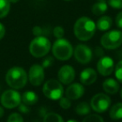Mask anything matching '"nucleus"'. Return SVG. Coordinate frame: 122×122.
I'll return each instance as SVG.
<instances>
[{
	"instance_id": "f257e3e1",
	"label": "nucleus",
	"mask_w": 122,
	"mask_h": 122,
	"mask_svg": "<svg viewBox=\"0 0 122 122\" xmlns=\"http://www.w3.org/2000/svg\"><path fill=\"white\" fill-rule=\"evenodd\" d=\"M96 30V24L88 17L80 18L74 25L75 36L80 41H88L94 36Z\"/></svg>"
},
{
	"instance_id": "f03ea898",
	"label": "nucleus",
	"mask_w": 122,
	"mask_h": 122,
	"mask_svg": "<svg viewBox=\"0 0 122 122\" xmlns=\"http://www.w3.org/2000/svg\"><path fill=\"white\" fill-rule=\"evenodd\" d=\"M28 76L24 69L19 66L12 67L6 74V81L13 89H21L26 85Z\"/></svg>"
},
{
	"instance_id": "7ed1b4c3",
	"label": "nucleus",
	"mask_w": 122,
	"mask_h": 122,
	"mask_svg": "<svg viewBox=\"0 0 122 122\" xmlns=\"http://www.w3.org/2000/svg\"><path fill=\"white\" fill-rule=\"evenodd\" d=\"M51 42L44 36H37L30 42L29 51L34 57H42L49 53Z\"/></svg>"
},
{
	"instance_id": "20e7f679",
	"label": "nucleus",
	"mask_w": 122,
	"mask_h": 122,
	"mask_svg": "<svg viewBox=\"0 0 122 122\" xmlns=\"http://www.w3.org/2000/svg\"><path fill=\"white\" fill-rule=\"evenodd\" d=\"M54 56L60 61H67L72 56L74 52L73 47L68 40L64 38H58L52 47Z\"/></svg>"
},
{
	"instance_id": "39448f33",
	"label": "nucleus",
	"mask_w": 122,
	"mask_h": 122,
	"mask_svg": "<svg viewBox=\"0 0 122 122\" xmlns=\"http://www.w3.org/2000/svg\"><path fill=\"white\" fill-rule=\"evenodd\" d=\"M100 44L106 49L113 50L118 48L122 44V32L119 30L107 32L101 37Z\"/></svg>"
},
{
	"instance_id": "423d86ee",
	"label": "nucleus",
	"mask_w": 122,
	"mask_h": 122,
	"mask_svg": "<svg viewBox=\"0 0 122 122\" xmlns=\"http://www.w3.org/2000/svg\"><path fill=\"white\" fill-rule=\"evenodd\" d=\"M43 92L47 98L53 101L59 100L63 96L64 88L61 82L54 79L47 81L43 87Z\"/></svg>"
},
{
	"instance_id": "0eeeda50",
	"label": "nucleus",
	"mask_w": 122,
	"mask_h": 122,
	"mask_svg": "<svg viewBox=\"0 0 122 122\" xmlns=\"http://www.w3.org/2000/svg\"><path fill=\"white\" fill-rule=\"evenodd\" d=\"M110 103V98L107 95L103 93H99L94 95L92 97L91 101H90V106H91L93 111H96L98 113H102L109 109Z\"/></svg>"
},
{
	"instance_id": "6e6552de",
	"label": "nucleus",
	"mask_w": 122,
	"mask_h": 122,
	"mask_svg": "<svg viewBox=\"0 0 122 122\" xmlns=\"http://www.w3.org/2000/svg\"><path fill=\"white\" fill-rule=\"evenodd\" d=\"M21 102V96L18 92L14 90H7L3 93L1 97V103L4 107L8 109H13Z\"/></svg>"
},
{
	"instance_id": "1a4fd4ad",
	"label": "nucleus",
	"mask_w": 122,
	"mask_h": 122,
	"mask_svg": "<svg viewBox=\"0 0 122 122\" xmlns=\"http://www.w3.org/2000/svg\"><path fill=\"white\" fill-rule=\"evenodd\" d=\"M74 55L77 61L81 64H87L92 59V51L88 46L79 44L74 51Z\"/></svg>"
},
{
	"instance_id": "9d476101",
	"label": "nucleus",
	"mask_w": 122,
	"mask_h": 122,
	"mask_svg": "<svg viewBox=\"0 0 122 122\" xmlns=\"http://www.w3.org/2000/svg\"><path fill=\"white\" fill-rule=\"evenodd\" d=\"M29 81L34 86H39L43 83L44 80V67L41 65L34 64L29 69Z\"/></svg>"
},
{
	"instance_id": "9b49d317",
	"label": "nucleus",
	"mask_w": 122,
	"mask_h": 122,
	"mask_svg": "<svg viewBox=\"0 0 122 122\" xmlns=\"http://www.w3.org/2000/svg\"><path fill=\"white\" fill-rule=\"evenodd\" d=\"M97 70L99 73L105 76H110L114 71V61L110 56H103L97 63Z\"/></svg>"
},
{
	"instance_id": "f8f14e48",
	"label": "nucleus",
	"mask_w": 122,
	"mask_h": 122,
	"mask_svg": "<svg viewBox=\"0 0 122 122\" xmlns=\"http://www.w3.org/2000/svg\"><path fill=\"white\" fill-rule=\"evenodd\" d=\"M58 77H59V80L61 83L64 84V85L70 84L75 80V69L71 66H70V65L63 66L59 69V72H58Z\"/></svg>"
},
{
	"instance_id": "ddd939ff",
	"label": "nucleus",
	"mask_w": 122,
	"mask_h": 122,
	"mask_svg": "<svg viewBox=\"0 0 122 122\" xmlns=\"http://www.w3.org/2000/svg\"><path fill=\"white\" fill-rule=\"evenodd\" d=\"M85 93V88L80 83L71 84L70 86H68L66 90V97L70 100H78L80 99Z\"/></svg>"
},
{
	"instance_id": "4468645a",
	"label": "nucleus",
	"mask_w": 122,
	"mask_h": 122,
	"mask_svg": "<svg viewBox=\"0 0 122 122\" xmlns=\"http://www.w3.org/2000/svg\"><path fill=\"white\" fill-rule=\"evenodd\" d=\"M80 79L84 85H91L97 79V73L93 68H86L81 71Z\"/></svg>"
},
{
	"instance_id": "2eb2a0df",
	"label": "nucleus",
	"mask_w": 122,
	"mask_h": 122,
	"mask_svg": "<svg viewBox=\"0 0 122 122\" xmlns=\"http://www.w3.org/2000/svg\"><path fill=\"white\" fill-rule=\"evenodd\" d=\"M103 89L105 92L111 95L117 93V92L120 89V85L115 79L109 78L106 79L104 82H103Z\"/></svg>"
},
{
	"instance_id": "dca6fc26",
	"label": "nucleus",
	"mask_w": 122,
	"mask_h": 122,
	"mask_svg": "<svg viewBox=\"0 0 122 122\" xmlns=\"http://www.w3.org/2000/svg\"><path fill=\"white\" fill-rule=\"evenodd\" d=\"M107 8L108 5L105 0H99L97 3H95L92 6L91 11L93 14L95 16H100L107 11Z\"/></svg>"
},
{
	"instance_id": "f3484780",
	"label": "nucleus",
	"mask_w": 122,
	"mask_h": 122,
	"mask_svg": "<svg viewBox=\"0 0 122 122\" xmlns=\"http://www.w3.org/2000/svg\"><path fill=\"white\" fill-rule=\"evenodd\" d=\"M112 26V19L109 16H102L96 23V28L99 31H107Z\"/></svg>"
},
{
	"instance_id": "a211bd4d",
	"label": "nucleus",
	"mask_w": 122,
	"mask_h": 122,
	"mask_svg": "<svg viewBox=\"0 0 122 122\" xmlns=\"http://www.w3.org/2000/svg\"><path fill=\"white\" fill-rule=\"evenodd\" d=\"M22 100H23V102L27 106H32V105L36 104L39 99H38V96L36 95V93L29 91V92H25L23 94Z\"/></svg>"
},
{
	"instance_id": "6ab92c4d",
	"label": "nucleus",
	"mask_w": 122,
	"mask_h": 122,
	"mask_svg": "<svg viewBox=\"0 0 122 122\" xmlns=\"http://www.w3.org/2000/svg\"><path fill=\"white\" fill-rule=\"evenodd\" d=\"M110 116L113 120L122 119V103L119 102L111 107L110 110Z\"/></svg>"
},
{
	"instance_id": "aec40b11",
	"label": "nucleus",
	"mask_w": 122,
	"mask_h": 122,
	"mask_svg": "<svg viewBox=\"0 0 122 122\" xmlns=\"http://www.w3.org/2000/svg\"><path fill=\"white\" fill-rule=\"evenodd\" d=\"M90 111V106L87 102H81L75 107V112L80 116L88 115Z\"/></svg>"
},
{
	"instance_id": "412c9836",
	"label": "nucleus",
	"mask_w": 122,
	"mask_h": 122,
	"mask_svg": "<svg viewBox=\"0 0 122 122\" xmlns=\"http://www.w3.org/2000/svg\"><path fill=\"white\" fill-rule=\"evenodd\" d=\"M10 10L9 0H0V18H3L8 15Z\"/></svg>"
},
{
	"instance_id": "4be33fe9",
	"label": "nucleus",
	"mask_w": 122,
	"mask_h": 122,
	"mask_svg": "<svg viewBox=\"0 0 122 122\" xmlns=\"http://www.w3.org/2000/svg\"><path fill=\"white\" fill-rule=\"evenodd\" d=\"M44 122H64V120L59 114L49 112L44 115Z\"/></svg>"
},
{
	"instance_id": "5701e85b",
	"label": "nucleus",
	"mask_w": 122,
	"mask_h": 122,
	"mask_svg": "<svg viewBox=\"0 0 122 122\" xmlns=\"http://www.w3.org/2000/svg\"><path fill=\"white\" fill-rule=\"evenodd\" d=\"M82 122H104V120L101 116L94 114L86 116Z\"/></svg>"
},
{
	"instance_id": "b1692460",
	"label": "nucleus",
	"mask_w": 122,
	"mask_h": 122,
	"mask_svg": "<svg viewBox=\"0 0 122 122\" xmlns=\"http://www.w3.org/2000/svg\"><path fill=\"white\" fill-rule=\"evenodd\" d=\"M115 74H116V79H117L121 83H122V61H120L119 62L116 64Z\"/></svg>"
},
{
	"instance_id": "393cba45",
	"label": "nucleus",
	"mask_w": 122,
	"mask_h": 122,
	"mask_svg": "<svg viewBox=\"0 0 122 122\" xmlns=\"http://www.w3.org/2000/svg\"><path fill=\"white\" fill-rule=\"evenodd\" d=\"M59 106L61 108L64 110H67L71 106V101L70 99H69L68 97H61L59 99Z\"/></svg>"
},
{
	"instance_id": "a878e982",
	"label": "nucleus",
	"mask_w": 122,
	"mask_h": 122,
	"mask_svg": "<svg viewBox=\"0 0 122 122\" xmlns=\"http://www.w3.org/2000/svg\"><path fill=\"white\" fill-rule=\"evenodd\" d=\"M53 33H54V36L56 38H62L64 35V30L60 26H57L53 30Z\"/></svg>"
},
{
	"instance_id": "bb28decb",
	"label": "nucleus",
	"mask_w": 122,
	"mask_h": 122,
	"mask_svg": "<svg viewBox=\"0 0 122 122\" xmlns=\"http://www.w3.org/2000/svg\"><path fill=\"white\" fill-rule=\"evenodd\" d=\"M8 122H23V119L18 113H13L8 117Z\"/></svg>"
},
{
	"instance_id": "cd10ccee",
	"label": "nucleus",
	"mask_w": 122,
	"mask_h": 122,
	"mask_svg": "<svg viewBox=\"0 0 122 122\" xmlns=\"http://www.w3.org/2000/svg\"><path fill=\"white\" fill-rule=\"evenodd\" d=\"M108 3L111 8L115 9H121L122 8V0H108Z\"/></svg>"
},
{
	"instance_id": "c85d7f7f",
	"label": "nucleus",
	"mask_w": 122,
	"mask_h": 122,
	"mask_svg": "<svg viewBox=\"0 0 122 122\" xmlns=\"http://www.w3.org/2000/svg\"><path fill=\"white\" fill-rule=\"evenodd\" d=\"M54 63V58L52 56H47L46 58H44L42 61V65L41 66H43L44 68H48V67H50L51 66L53 65Z\"/></svg>"
},
{
	"instance_id": "c756f323",
	"label": "nucleus",
	"mask_w": 122,
	"mask_h": 122,
	"mask_svg": "<svg viewBox=\"0 0 122 122\" xmlns=\"http://www.w3.org/2000/svg\"><path fill=\"white\" fill-rule=\"evenodd\" d=\"M33 33L35 36H43L44 33H48L47 31H45L44 28H42L41 27H39V26H36L33 28Z\"/></svg>"
},
{
	"instance_id": "7c9ffc66",
	"label": "nucleus",
	"mask_w": 122,
	"mask_h": 122,
	"mask_svg": "<svg viewBox=\"0 0 122 122\" xmlns=\"http://www.w3.org/2000/svg\"><path fill=\"white\" fill-rule=\"evenodd\" d=\"M116 24L118 27L122 29V11L120 12L116 18Z\"/></svg>"
},
{
	"instance_id": "2f4dec72",
	"label": "nucleus",
	"mask_w": 122,
	"mask_h": 122,
	"mask_svg": "<svg viewBox=\"0 0 122 122\" xmlns=\"http://www.w3.org/2000/svg\"><path fill=\"white\" fill-rule=\"evenodd\" d=\"M18 110L20 111V112H22V113H29V108L27 106V105L26 104H19L18 105Z\"/></svg>"
},
{
	"instance_id": "473e14b6",
	"label": "nucleus",
	"mask_w": 122,
	"mask_h": 122,
	"mask_svg": "<svg viewBox=\"0 0 122 122\" xmlns=\"http://www.w3.org/2000/svg\"><path fill=\"white\" fill-rule=\"evenodd\" d=\"M5 35V27L2 23H0V40L4 37Z\"/></svg>"
},
{
	"instance_id": "72a5a7b5",
	"label": "nucleus",
	"mask_w": 122,
	"mask_h": 122,
	"mask_svg": "<svg viewBox=\"0 0 122 122\" xmlns=\"http://www.w3.org/2000/svg\"><path fill=\"white\" fill-rule=\"evenodd\" d=\"M95 53H96V55H97V56H102V55L104 54V51H103V50L101 49L99 47H96V49H95Z\"/></svg>"
},
{
	"instance_id": "f704fd0d",
	"label": "nucleus",
	"mask_w": 122,
	"mask_h": 122,
	"mask_svg": "<svg viewBox=\"0 0 122 122\" xmlns=\"http://www.w3.org/2000/svg\"><path fill=\"white\" fill-rule=\"evenodd\" d=\"M3 114H4V111H3V109L0 106V118L2 117V116H3Z\"/></svg>"
},
{
	"instance_id": "c9c22d12",
	"label": "nucleus",
	"mask_w": 122,
	"mask_h": 122,
	"mask_svg": "<svg viewBox=\"0 0 122 122\" xmlns=\"http://www.w3.org/2000/svg\"><path fill=\"white\" fill-rule=\"evenodd\" d=\"M18 1H19V0H9L10 3H18Z\"/></svg>"
},
{
	"instance_id": "e433bc0d",
	"label": "nucleus",
	"mask_w": 122,
	"mask_h": 122,
	"mask_svg": "<svg viewBox=\"0 0 122 122\" xmlns=\"http://www.w3.org/2000/svg\"><path fill=\"white\" fill-rule=\"evenodd\" d=\"M67 122H78L77 121H75V120H70V121H68Z\"/></svg>"
},
{
	"instance_id": "4c0bfd02",
	"label": "nucleus",
	"mask_w": 122,
	"mask_h": 122,
	"mask_svg": "<svg viewBox=\"0 0 122 122\" xmlns=\"http://www.w3.org/2000/svg\"><path fill=\"white\" fill-rule=\"evenodd\" d=\"M121 97L122 98V89H121Z\"/></svg>"
},
{
	"instance_id": "58836bf2",
	"label": "nucleus",
	"mask_w": 122,
	"mask_h": 122,
	"mask_svg": "<svg viewBox=\"0 0 122 122\" xmlns=\"http://www.w3.org/2000/svg\"><path fill=\"white\" fill-rule=\"evenodd\" d=\"M64 1H71V0H64Z\"/></svg>"
},
{
	"instance_id": "ea45409f",
	"label": "nucleus",
	"mask_w": 122,
	"mask_h": 122,
	"mask_svg": "<svg viewBox=\"0 0 122 122\" xmlns=\"http://www.w3.org/2000/svg\"><path fill=\"white\" fill-rule=\"evenodd\" d=\"M40 1H42V0H40Z\"/></svg>"
}]
</instances>
